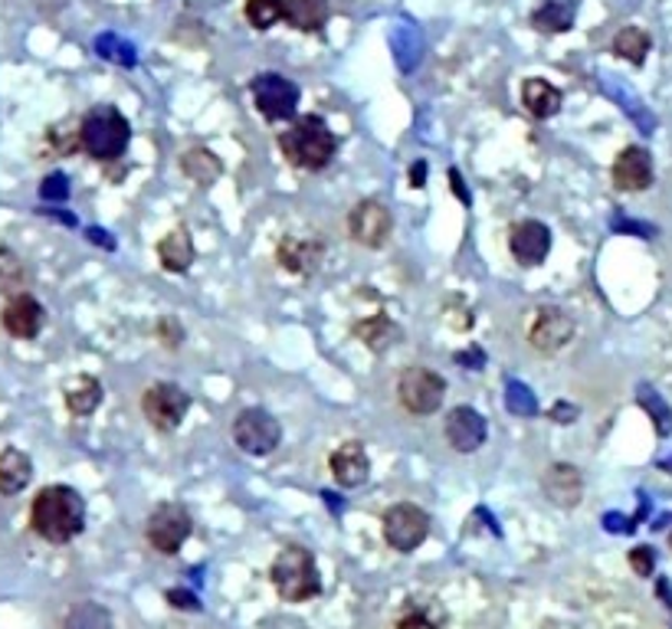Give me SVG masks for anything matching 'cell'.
Wrapping results in <instances>:
<instances>
[{"label": "cell", "mask_w": 672, "mask_h": 629, "mask_svg": "<svg viewBox=\"0 0 672 629\" xmlns=\"http://www.w3.org/2000/svg\"><path fill=\"white\" fill-rule=\"evenodd\" d=\"M34 531L50 544H66L86 528V502L69 486H47L30 505Z\"/></svg>", "instance_id": "obj_1"}, {"label": "cell", "mask_w": 672, "mask_h": 629, "mask_svg": "<svg viewBox=\"0 0 672 629\" xmlns=\"http://www.w3.org/2000/svg\"><path fill=\"white\" fill-rule=\"evenodd\" d=\"M279 148L289 164L302 171H325L339 154V138L318 115H302L279 135Z\"/></svg>", "instance_id": "obj_2"}, {"label": "cell", "mask_w": 672, "mask_h": 629, "mask_svg": "<svg viewBox=\"0 0 672 629\" xmlns=\"http://www.w3.org/2000/svg\"><path fill=\"white\" fill-rule=\"evenodd\" d=\"M131 128L115 105H96L79 122V148L96 161H118L128 148Z\"/></svg>", "instance_id": "obj_3"}, {"label": "cell", "mask_w": 672, "mask_h": 629, "mask_svg": "<svg viewBox=\"0 0 672 629\" xmlns=\"http://www.w3.org/2000/svg\"><path fill=\"white\" fill-rule=\"evenodd\" d=\"M269 577H272L276 593L286 603H305V600L318 596V590H321L315 557H312V551H305L299 544H289L276 554Z\"/></svg>", "instance_id": "obj_4"}, {"label": "cell", "mask_w": 672, "mask_h": 629, "mask_svg": "<svg viewBox=\"0 0 672 629\" xmlns=\"http://www.w3.org/2000/svg\"><path fill=\"white\" fill-rule=\"evenodd\" d=\"M397 397L404 403L407 413L414 416H430L443 406V397H446V380L430 370V367H404L401 380H397Z\"/></svg>", "instance_id": "obj_5"}, {"label": "cell", "mask_w": 672, "mask_h": 629, "mask_svg": "<svg viewBox=\"0 0 672 629\" xmlns=\"http://www.w3.org/2000/svg\"><path fill=\"white\" fill-rule=\"evenodd\" d=\"M188 410H191V397L178 383L161 380V383H151L141 393V413H144L148 424L161 433L178 430L181 419L188 416Z\"/></svg>", "instance_id": "obj_6"}, {"label": "cell", "mask_w": 672, "mask_h": 629, "mask_svg": "<svg viewBox=\"0 0 672 629\" xmlns=\"http://www.w3.org/2000/svg\"><path fill=\"white\" fill-rule=\"evenodd\" d=\"M191 528H194V521H191V512H188L185 505L164 502V505H157V508L151 512L148 528H144V538H148V544H151L157 554L172 557V554H178L181 544L191 538Z\"/></svg>", "instance_id": "obj_7"}, {"label": "cell", "mask_w": 672, "mask_h": 629, "mask_svg": "<svg viewBox=\"0 0 672 629\" xmlns=\"http://www.w3.org/2000/svg\"><path fill=\"white\" fill-rule=\"evenodd\" d=\"M233 440L250 456H269L279 446V440H282V427H279V419L269 410L250 406V410H243L237 416Z\"/></svg>", "instance_id": "obj_8"}, {"label": "cell", "mask_w": 672, "mask_h": 629, "mask_svg": "<svg viewBox=\"0 0 672 629\" xmlns=\"http://www.w3.org/2000/svg\"><path fill=\"white\" fill-rule=\"evenodd\" d=\"M427 534H430V515L423 508L401 502L384 512V541L391 544V551L410 554L427 541Z\"/></svg>", "instance_id": "obj_9"}, {"label": "cell", "mask_w": 672, "mask_h": 629, "mask_svg": "<svg viewBox=\"0 0 672 629\" xmlns=\"http://www.w3.org/2000/svg\"><path fill=\"white\" fill-rule=\"evenodd\" d=\"M391 230H394L391 210L381 200H362L348 214V234L365 250H381L391 240Z\"/></svg>", "instance_id": "obj_10"}, {"label": "cell", "mask_w": 672, "mask_h": 629, "mask_svg": "<svg viewBox=\"0 0 672 629\" xmlns=\"http://www.w3.org/2000/svg\"><path fill=\"white\" fill-rule=\"evenodd\" d=\"M253 102L256 109L269 118V122H282V118H292L295 115V105H299V89L279 76V73H259L253 79Z\"/></svg>", "instance_id": "obj_11"}, {"label": "cell", "mask_w": 672, "mask_h": 629, "mask_svg": "<svg viewBox=\"0 0 672 629\" xmlns=\"http://www.w3.org/2000/svg\"><path fill=\"white\" fill-rule=\"evenodd\" d=\"M574 338V318L565 309L545 305L535 312L532 328H529V344L542 354H558L561 348H568Z\"/></svg>", "instance_id": "obj_12"}, {"label": "cell", "mask_w": 672, "mask_h": 629, "mask_svg": "<svg viewBox=\"0 0 672 629\" xmlns=\"http://www.w3.org/2000/svg\"><path fill=\"white\" fill-rule=\"evenodd\" d=\"M328 469H331V479L339 482L342 489H358V486H365L368 476H371V460H368L365 443H358V440L342 443L339 450L328 456Z\"/></svg>", "instance_id": "obj_13"}, {"label": "cell", "mask_w": 672, "mask_h": 629, "mask_svg": "<svg viewBox=\"0 0 672 629\" xmlns=\"http://www.w3.org/2000/svg\"><path fill=\"white\" fill-rule=\"evenodd\" d=\"M509 250L522 266H542L551 253V230L538 221H522L509 234Z\"/></svg>", "instance_id": "obj_14"}, {"label": "cell", "mask_w": 672, "mask_h": 629, "mask_svg": "<svg viewBox=\"0 0 672 629\" xmlns=\"http://www.w3.org/2000/svg\"><path fill=\"white\" fill-rule=\"evenodd\" d=\"M0 322H4L8 335H14V338H21V341H30V338H37V335L43 331L47 312H43V305H40L34 295L17 292V295H11V299H8V305H4V315H0Z\"/></svg>", "instance_id": "obj_15"}, {"label": "cell", "mask_w": 672, "mask_h": 629, "mask_svg": "<svg viewBox=\"0 0 672 629\" xmlns=\"http://www.w3.org/2000/svg\"><path fill=\"white\" fill-rule=\"evenodd\" d=\"M443 433L456 453H476L485 443V419L472 406H456L446 416Z\"/></svg>", "instance_id": "obj_16"}, {"label": "cell", "mask_w": 672, "mask_h": 629, "mask_svg": "<svg viewBox=\"0 0 672 629\" xmlns=\"http://www.w3.org/2000/svg\"><path fill=\"white\" fill-rule=\"evenodd\" d=\"M610 174H613V184H617L620 190L639 193V190H646V187L652 184V158H649L646 148L630 144V148H623V151L617 154Z\"/></svg>", "instance_id": "obj_17"}, {"label": "cell", "mask_w": 672, "mask_h": 629, "mask_svg": "<svg viewBox=\"0 0 672 629\" xmlns=\"http://www.w3.org/2000/svg\"><path fill=\"white\" fill-rule=\"evenodd\" d=\"M542 489L545 495L561 505V508H574L581 505V495H584V479H581V469L568 466V463H555L545 469L542 476Z\"/></svg>", "instance_id": "obj_18"}, {"label": "cell", "mask_w": 672, "mask_h": 629, "mask_svg": "<svg viewBox=\"0 0 672 629\" xmlns=\"http://www.w3.org/2000/svg\"><path fill=\"white\" fill-rule=\"evenodd\" d=\"M276 263L292 276H308L321 263V243L318 240H302V237H286L276 247Z\"/></svg>", "instance_id": "obj_19"}, {"label": "cell", "mask_w": 672, "mask_h": 629, "mask_svg": "<svg viewBox=\"0 0 672 629\" xmlns=\"http://www.w3.org/2000/svg\"><path fill=\"white\" fill-rule=\"evenodd\" d=\"M157 260L167 273H188L194 263V240L188 234V227H175L167 237H161L157 243Z\"/></svg>", "instance_id": "obj_20"}, {"label": "cell", "mask_w": 672, "mask_h": 629, "mask_svg": "<svg viewBox=\"0 0 672 629\" xmlns=\"http://www.w3.org/2000/svg\"><path fill=\"white\" fill-rule=\"evenodd\" d=\"M34 463L24 450H4L0 453V495H17L30 486Z\"/></svg>", "instance_id": "obj_21"}, {"label": "cell", "mask_w": 672, "mask_h": 629, "mask_svg": "<svg viewBox=\"0 0 672 629\" xmlns=\"http://www.w3.org/2000/svg\"><path fill=\"white\" fill-rule=\"evenodd\" d=\"M522 105L532 118H551L561 112V92L548 79H525L522 83Z\"/></svg>", "instance_id": "obj_22"}, {"label": "cell", "mask_w": 672, "mask_h": 629, "mask_svg": "<svg viewBox=\"0 0 672 629\" xmlns=\"http://www.w3.org/2000/svg\"><path fill=\"white\" fill-rule=\"evenodd\" d=\"M282 21L299 34H315L328 21V0H286Z\"/></svg>", "instance_id": "obj_23"}, {"label": "cell", "mask_w": 672, "mask_h": 629, "mask_svg": "<svg viewBox=\"0 0 672 629\" xmlns=\"http://www.w3.org/2000/svg\"><path fill=\"white\" fill-rule=\"evenodd\" d=\"M63 400L69 406V413L76 416H89L99 403H102V383L89 374H76L66 387H63Z\"/></svg>", "instance_id": "obj_24"}, {"label": "cell", "mask_w": 672, "mask_h": 629, "mask_svg": "<svg viewBox=\"0 0 672 629\" xmlns=\"http://www.w3.org/2000/svg\"><path fill=\"white\" fill-rule=\"evenodd\" d=\"M355 338L365 341L371 351H388L391 344L401 341V328L391 318H384V315H371V318H362L355 325Z\"/></svg>", "instance_id": "obj_25"}, {"label": "cell", "mask_w": 672, "mask_h": 629, "mask_svg": "<svg viewBox=\"0 0 672 629\" xmlns=\"http://www.w3.org/2000/svg\"><path fill=\"white\" fill-rule=\"evenodd\" d=\"M181 171H185L194 184L207 187V184H214V180L224 174V164H220V158H217L214 151L194 148V151H188V154L181 158Z\"/></svg>", "instance_id": "obj_26"}, {"label": "cell", "mask_w": 672, "mask_h": 629, "mask_svg": "<svg viewBox=\"0 0 672 629\" xmlns=\"http://www.w3.org/2000/svg\"><path fill=\"white\" fill-rule=\"evenodd\" d=\"M652 40L643 27H623L617 37H613V53L633 66H643L646 63V53H649Z\"/></svg>", "instance_id": "obj_27"}, {"label": "cell", "mask_w": 672, "mask_h": 629, "mask_svg": "<svg viewBox=\"0 0 672 629\" xmlns=\"http://www.w3.org/2000/svg\"><path fill=\"white\" fill-rule=\"evenodd\" d=\"M574 21V4L571 0H548V4L532 17V24L538 30H551V34H565Z\"/></svg>", "instance_id": "obj_28"}, {"label": "cell", "mask_w": 672, "mask_h": 629, "mask_svg": "<svg viewBox=\"0 0 672 629\" xmlns=\"http://www.w3.org/2000/svg\"><path fill=\"white\" fill-rule=\"evenodd\" d=\"M66 629H112V616L99 603H79L69 609Z\"/></svg>", "instance_id": "obj_29"}, {"label": "cell", "mask_w": 672, "mask_h": 629, "mask_svg": "<svg viewBox=\"0 0 672 629\" xmlns=\"http://www.w3.org/2000/svg\"><path fill=\"white\" fill-rule=\"evenodd\" d=\"M286 17V0H246V21L256 30H269Z\"/></svg>", "instance_id": "obj_30"}, {"label": "cell", "mask_w": 672, "mask_h": 629, "mask_svg": "<svg viewBox=\"0 0 672 629\" xmlns=\"http://www.w3.org/2000/svg\"><path fill=\"white\" fill-rule=\"evenodd\" d=\"M24 286V263L17 260L14 250H8L0 243V295H17V289Z\"/></svg>", "instance_id": "obj_31"}, {"label": "cell", "mask_w": 672, "mask_h": 629, "mask_svg": "<svg viewBox=\"0 0 672 629\" xmlns=\"http://www.w3.org/2000/svg\"><path fill=\"white\" fill-rule=\"evenodd\" d=\"M639 403H643V406L656 416V427H659V433H669V430H672V413H669V406H665V403H662V400H659L649 387H643V390H639Z\"/></svg>", "instance_id": "obj_32"}, {"label": "cell", "mask_w": 672, "mask_h": 629, "mask_svg": "<svg viewBox=\"0 0 672 629\" xmlns=\"http://www.w3.org/2000/svg\"><path fill=\"white\" fill-rule=\"evenodd\" d=\"M630 567L639 574V577H649L652 570H656V554H652V548H633L630 551Z\"/></svg>", "instance_id": "obj_33"}, {"label": "cell", "mask_w": 672, "mask_h": 629, "mask_svg": "<svg viewBox=\"0 0 672 629\" xmlns=\"http://www.w3.org/2000/svg\"><path fill=\"white\" fill-rule=\"evenodd\" d=\"M157 338H161L167 348H178V344L185 341V331H181V325H178L175 318H161V322H157Z\"/></svg>", "instance_id": "obj_34"}, {"label": "cell", "mask_w": 672, "mask_h": 629, "mask_svg": "<svg viewBox=\"0 0 672 629\" xmlns=\"http://www.w3.org/2000/svg\"><path fill=\"white\" fill-rule=\"evenodd\" d=\"M40 193H43L47 200H66V197H69V187H66V177H63V174H50V177L43 180V187H40Z\"/></svg>", "instance_id": "obj_35"}, {"label": "cell", "mask_w": 672, "mask_h": 629, "mask_svg": "<svg viewBox=\"0 0 672 629\" xmlns=\"http://www.w3.org/2000/svg\"><path fill=\"white\" fill-rule=\"evenodd\" d=\"M394 629H436L423 613H407V616H401L397 619V626Z\"/></svg>", "instance_id": "obj_36"}, {"label": "cell", "mask_w": 672, "mask_h": 629, "mask_svg": "<svg viewBox=\"0 0 672 629\" xmlns=\"http://www.w3.org/2000/svg\"><path fill=\"white\" fill-rule=\"evenodd\" d=\"M167 603L178 606V609H198V600L188 590H167Z\"/></svg>", "instance_id": "obj_37"}, {"label": "cell", "mask_w": 672, "mask_h": 629, "mask_svg": "<svg viewBox=\"0 0 672 629\" xmlns=\"http://www.w3.org/2000/svg\"><path fill=\"white\" fill-rule=\"evenodd\" d=\"M423 174H427V164H414V171H410L414 187H423Z\"/></svg>", "instance_id": "obj_38"}]
</instances>
